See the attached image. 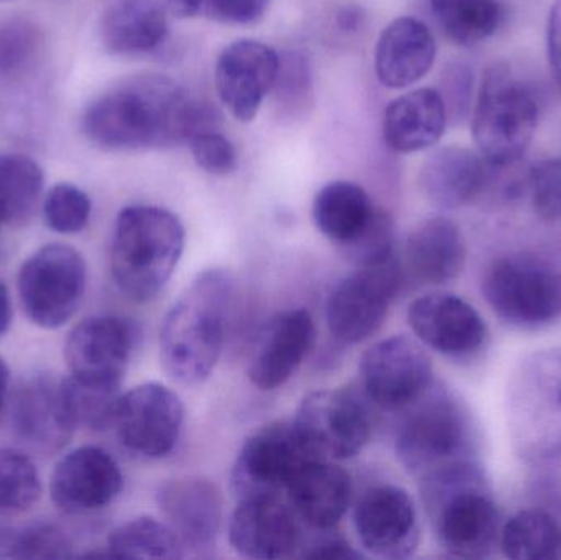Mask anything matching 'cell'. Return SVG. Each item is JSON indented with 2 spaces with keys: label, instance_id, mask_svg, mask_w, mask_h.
Wrapping results in <instances>:
<instances>
[{
  "label": "cell",
  "instance_id": "1",
  "mask_svg": "<svg viewBox=\"0 0 561 560\" xmlns=\"http://www.w3.org/2000/svg\"><path fill=\"white\" fill-rule=\"evenodd\" d=\"M219 112L191 98L183 85L160 72L128 76L85 108L82 130L105 151L176 147L201 132L219 130Z\"/></svg>",
  "mask_w": 561,
  "mask_h": 560
},
{
  "label": "cell",
  "instance_id": "2",
  "mask_svg": "<svg viewBox=\"0 0 561 560\" xmlns=\"http://www.w3.org/2000/svg\"><path fill=\"white\" fill-rule=\"evenodd\" d=\"M232 279L222 270L199 273L176 299L160 334L161 365L181 385L210 377L226 342Z\"/></svg>",
  "mask_w": 561,
  "mask_h": 560
},
{
  "label": "cell",
  "instance_id": "3",
  "mask_svg": "<svg viewBox=\"0 0 561 560\" xmlns=\"http://www.w3.org/2000/svg\"><path fill=\"white\" fill-rule=\"evenodd\" d=\"M186 230L176 214L158 206H128L112 237L111 268L128 299L148 302L160 295L180 263Z\"/></svg>",
  "mask_w": 561,
  "mask_h": 560
},
{
  "label": "cell",
  "instance_id": "4",
  "mask_svg": "<svg viewBox=\"0 0 561 560\" xmlns=\"http://www.w3.org/2000/svg\"><path fill=\"white\" fill-rule=\"evenodd\" d=\"M473 427L460 403L432 385L412 407L396 436L399 462L421 482L473 462Z\"/></svg>",
  "mask_w": 561,
  "mask_h": 560
},
{
  "label": "cell",
  "instance_id": "5",
  "mask_svg": "<svg viewBox=\"0 0 561 560\" xmlns=\"http://www.w3.org/2000/svg\"><path fill=\"white\" fill-rule=\"evenodd\" d=\"M425 508L442 548L461 559L490 556L500 539V513L474 464L422 482Z\"/></svg>",
  "mask_w": 561,
  "mask_h": 560
},
{
  "label": "cell",
  "instance_id": "6",
  "mask_svg": "<svg viewBox=\"0 0 561 560\" xmlns=\"http://www.w3.org/2000/svg\"><path fill=\"white\" fill-rule=\"evenodd\" d=\"M539 104L533 89L506 65L488 69L473 108V137L491 170L513 167L533 144Z\"/></svg>",
  "mask_w": 561,
  "mask_h": 560
},
{
  "label": "cell",
  "instance_id": "7",
  "mask_svg": "<svg viewBox=\"0 0 561 560\" xmlns=\"http://www.w3.org/2000/svg\"><path fill=\"white\" fill-rule=\"evenodd\" d=\"M88 266L84 256L69 245L49 243L23 262L19 272L20 301L33 324L62 328L84 299Z\"/></svg>",
  "mask_w": 561,
  "mask_h": 560
},
{
  "label": "cell",
  "instance_id": "8",
  "mask_svg": "<svg viewBox=\"0 0 561 560\" xmlns=\"http://www.w3.org/2000/svg\"><path fill=\"white\" fill-rule=\"evenodd\" d=\"M369 401L363 391L322 390L307 395L293 426L307 453L317 459L343 460L362 453L373 434Z\"/></svg>",
  "mask_w": 561,
  "mask_h": 560
},
{
  "label": "cell",
  "instance_id": "9",
  "mask_svg": "<svg viewBox=\"0 0 561 560\" xmlns=\"http://www.w3.org/2000/svg\"><path fill=\"white\" fill-rule=\"evenodd\" d=\"M484 296L510 324L539 328L561 315V276L546 260L510 255L488 270Z\"/></svg>",
  "mask_w": 561,
  "mask_h": 560
},
{
  "label": "cell",
  "instance_id": "10",
  "mask_svg": "<svg viewBox=\"0 0 561 560\" xmlns=\"http://www.w3.org/2000/svg\"><path fill=\"white\" fill-rule=\"evenodd\" d=\"M401 286V263L396 255L343 278L327 302L333 338L343 344H358L376 334Z\"/></svg>",
  "mask_w": 561,
  "mask_h": 560
},
{
  "label": "cell",
  "instance_id": "11",
  "mask_svg": "<svg viewBox=\"0 0 561 560\" xmlns=\"http://www.w3.org/2000/svg\"><path fill=\"white\" fill-rule=\"evenodd\" d=\"M359 375L366 400L388 413L408 410L434 385L431 357L404 335L369 347L359 362Z\"/></svg>",
  "mask_w": 561,
  "mask_h": 560
},
{
  "label": "cell",
  "instance_id": "12",
  "mask_svg": "<svg viewBox=\"0 0 561 560\" xmlns=\"http://www.w3.org/2000/svg\"><path fill=\"white\" fill-rule=\"evenodd\" d=\"M313 459L297 437L293 423H272L253 433L232 469L237 500L278 499L304 462ZM317 459V457H316Z\"/></svg>",
  "mask_w": 561,
  "mask_h": 560
},
{
  "label": "cell",
  "instance_id": "13",
  "mask_svg": "<svg viewBox=\"0 0 561 560\" xmlns=\"http://www.w3.org/2000/svg\"><path fill=\"white\" fill-rule=\"evenodd\" d=\"M112 424L125 449L145 459H161L180 441L184 404L163 385H140L121 395Z\"/></svg>",
  "mask_w": 561,
  "mask_h": 560
},
{
  "label": "cell",
  "instance_id": "14",
  "mask_svg": "<svg viewBox=\"0 0 561 560\" xmlns=\"http://www.w3.org/2000/svg\"><path fill=\"white\" fill-rule=\"evenodd\" d=\"M137 342L134 322L118 316H92L79 322L65 345L71 377L121 388Z\"/></svg>",
  "mask_w": 561,
  "mask_h": 560
},
{
  "label": "cell",
  "instance_id": "15",
  "mask_svg": "<svg viewBox=\"0 0 561 560\" xmlns=\"http://www.w3.org/2000/svg\"><path fill=\"white\" fill-rule=\"evenodd\" d=\"M353 523L363 548L382 559L409 558L421 539L417 508L401 487L369 489L356 505Z\"/></svg>",
  "mask_w": 561,
  "mask_h": 560
},
{
  "label": "cell",
  "instance_id": "16",
  "mask_svg": "<svg viewBox=\"0 0 561 560\" xmlns=\"http://www.w3.org/2000/svg\"><path fill=\"white\" fill-rule=\"evenodd\" d=\"M124 489L121 467L101 447L84 446L59 459L49 480L53 503L69 515L99 512Z\"/></svg>",
  "mask_w": 561,
  "mask_h": 560
},
{
  "label": "cell",
  "instance_id": "17",
  "mask_svg": "<svg viewBox=\"0 0 561 560\" xmlns=\"http://www.w3.org/2000/svg\"><path fill=\"white\" fill-rule=\"evenodd\" d=\"M279 69V53L259 39H239L220 53L216 85L220 101L240 122L259 115L272 92Z\"/></svg>",
  "mask_w": 561,
  "mask_h": 560
},
{
  "label": "cell",
  "instance_id": "18",
  "mask_svg": "<svg viewBox=\"0 0 561 560\" xmlns=\"http://www.w3.org/2000/svg\"><path fill=\"white\" fill-rule=\"evenodd\" d=\"M409 324L427 347L451 358L477 354L488 339L480 312L451 293H431L415 299L408 311Z\"/></svg>",
  "mask_w": 561,
  "mask_h": 560
},
{
  "label": "cell",
  "instance_id": "19",
  "mask_svg": "<svg viewBox=\"0 0 561 560\" xmlns=\"http://www.w3.org/2000/svg\"><path fill=\"white\" fill-rule=\"evenodd\" d=\"M157 503L184 549H209L222 525L219 489L204 477L184 476L161 483Z\"/></svg>",
  "mask_w": 561,
  "mask_h": 560
},
{
  "label": "cell",
  "instance_id": "20",
  "mask_svg": "<svg viewBox=\"0 0 561 560\" xmlns=\"http://www.w3.org/2000/svg\"><path fill=\"white\" fill-rule=\"evenodd\" d=\"M316 324L306 309L276 316L256 344L249 377L263 391L278 390L299 370L316 344Z\"/></svg>",
  "mask_w": 561,
  "mask_h": 560
},
{
  "label": "cell",
  "instance_id": "21",
  "mask_svg": "<svg viewBox=\"0 0 561 560\" xmlns=\"http://www.w3.org/2000/svg\"><path fill=\"white\" fill-rule=\"evenodd\" d=\"M230 542L243 558H290L300 548L296 518L278 499L240 500L230 518Z\"/></svg>",
  "mask_w": 561,
  "mask_h": 560
},
{
  "label": "cell",
  "instance_id": "22",
  "mask_svg": "<svg viewBox=\"0 0 561 560\" xmlns=\"http://www.w3.org/2000/svg\"><path fill=\"white\" fill-rule=\"evenodd\" d=\"M435 56L437 42L431 28L414 16H401L382 30L376 43V75L386 88L405 89L431 71Z\"/></svg>",
  "mask_w": 561,
  "mask_h": 560
},
{
  "label": "cell",
  "instance_id": "23",
  "mask_svg": "<svg viewBox=\"0 0 561 560\" xmlns=\"http://www.w3.org/2000/svg\"><path fill=\"white\" fill-rule=\"evenodd\" d=\"M290 505L310 528L327 532L339 525L352 499V480L332 460L309 459L286 489Z\"/></svg>",
  "mask_w": 561,
  "mask_h": 560
},
{
  "label": "cell",
  "instance_id": "24",
  "mask_svg": "<svg viewBox=\"0 0 561 560\" xmlns=\"http://www.w3.org/2000/svg\"><path fill=\"white\" fill-rule=\"evenodd\" d=\"M428 203L458 209L481 196L491 183V168L480 153L465 147H444L425 161L419 176Z\"/></svg>",
  "mask_w": 561,
  "mask_h": 560
},
{
  "label": "cell",
  "instance_id": "25",
  "mask_svg": "<svg viewBox=\"0 0 561 560\" xmlns=\"http://www.w3.org/2000/svg\"><path fill=\"white\" fill-rule=\"evenodd\" d=\"M12 426L20 439L43 453L61 449L76 430L66 414L59 384L45 375L26 380L16 390Z\"/></svg>",
  "mask_w": 561,
  "mask_h": 560
},
{
  "label": "cell",
  "instance_id": "26",
  "mask_svg": "<svg viewBox=\"0 0 561 560\" xmlns=\"http://www.w3.org/2000/svg\"><path fill=\"white\" fill-rule=\"evenodd\" d=\"M447 122V104L440 91L421 88L388 105L382 134L392 151L415 153L434 147L445 134Z\"/></svg>",
  "mask_w": 561,
  "mask_h": 560
},
{
  "label": "cell",
  "instance_id": "27",
  "mask_svg": "<svg viewBox=\"0 0 561 560\" xmlns=\"http://www.w3.org/2000/svg\"><path fill=\"white\" fill-rule=\"evenodd\" d=\"M164 0H111L101 20V38L114 55L138 56L154 52L168 36Z\"/></svg>",
  "mask_w": 561,
  "mask_h": 560
},
{
  "label": "cell",
  "instance_id": "28",
  "mask_svg": "<svg viewBox=\"0 0 561 560\" xmlns=\"http://www.w3.org/2000/svg\"><path fill=\"white\" fill-rule=\"evenodd\" d=\"M409 272L428 285H444L460 276L467 262V243L460 227L448 217L419 224L405 243Z\"/></svg>",
  "mask_w": 561,
  "mask_h": 560
},
{
  "label": "cell",
  "instance_id": "29",
  "mask_svg": "<svg viewBox=\"0 0 561 560\" xmlns=\"http://www.w3.org/2000/svg\"><path fill=\"white\" fill-rule=\"evenodd\" d=\"M376 207L359 184L332 181L317 193L312 217L317 229L340 247L352 242L368 226Z\"/></svg>",
  "mask_w": 561,
  "mask_h": 560
},
{
  "label": "cell",
  "instance_id": "30",
  "mask_svg": "<svg viewBox=\"0 0 561 560\" xmlns=\"http://www.w3.org/2000/svg\"><path fill=\"white\" fill-rule=\"evenodd\" d=\"M45 186L42 167L20 153L0 155V222L25 226L38 206Z\"/></svg>",
  "mask_w": 561,
  "mask_h": 560
},
{
  "label": "cell",
  "instance_id": "31",
  "mask_svg": "<svg viewBox=\"0 0 561 560\" xmlns=\"http://www.w3.org/2000/svg\"><path fill=\"white\" fill-rule=\"evenodd\" d=\"M432 15L455 45L474 46L503 25L501 0H431Z\"/></svg>",
  "mask_w": 561,
  "mask_h": 560
},
{
  "label": "cell",
  "instance_id": "32",
  "mask_svg": "<svg viewBox=\"0 0 561 560\" xmlns=\"http://www.w3.org/2000/svg\"><path fill=\"white\" fill-rule=\"evenodd\" d=\"M500 542L504 556L510 559H553L561 549V529L550 513L523 510L504 525Z\"/></svg>",
  "mask_w": 561,
  "mask_h": 560
},
{
  "label": "cell",
  "instance_id": "33",
  "mask_svg": "<svg viewBox=\"0 0 561 560\" xmlns=\"http://www.w3.org/2000/svg\"><path fill=\"white\" fill-rule=\"evenodd\" d=\"M107 549L117 558L181 559L184 546L173 529L153 518H137L111 533Z\"/></svg>",
  "mask_w": 561,
  "mask_h": 560
},
{
  "label": "cell",
  "instance_id": "34",
  "mask_svg": "<svg viewBox=\"0 0 561 560\" xmlns=\"http://www.w3.org/2000/svg\"><path fill=\"white\" fill-rule=\"evenodd\" d=\"M59 390L72 426L101 431L114 423L121 388L85 384L69 375L59 381Z\"/></svg>",
  "mask_w": 561,
  "mask_h": 560
},
{
  "label": "cell",
  "instance_id": "35",
  "mask_svg": "<svg viewBox=\"0 0 561 560\" xmlns=\"http://www.w3.org/2000/svg\"><path fill=\"white\" fill-rule=\"evenodd\" d=\"M42 495L35 464L15 449H0V515H19L32 508Z\"/></svg>",
  "mask_w": 561,
  "mask_h": 560
},
{
  "label": "cell",
  "instance_id": "36",
  "mask_svg": "<svg viewBox=\"0 0 561 560\" xmlns=\"http://www.w3.org/2000/svg\"><path fill=\"white\" fill-rule=\"evenodd\" d=\"M280 117L296 121L312 105L313 82L309 58L302 52L279 53V69L272 89Z\"/></svg>",
  "mask_w": 561,
  "mask_h": 560
},
{
  "label": "cell",
  "instance_id": "37",
  "mask_svg": "<svg viewBox=\"0 0 561 560\" xmlns=\"http://www.w3.org/2000/svg\"><path fill=\"white\" fill-rule=\"evenodd\" d=\"M2 558L68 559L72 558V542L58 526L36 523L9 533Z\"/></svg>",
  "mask_w": 561,
  "mask_h": 560
},
{
  "label": "cell",
  "instance_id": "38",
  "mask_svg": "<svg viewBox=\"0 0 561 560\" xmlns=\"http://www.w3.org/2000/svg\"><path fill=\"white\" fill-rule=\"evenodd\" d=\"M91 210L92 204L88 194L71 183L55 184L43 203L46 226L65 236L84 230L91 219Z\"/></svg>",
  "mask_w": 561,
  "mask_h": 560
},
{
  "label": "cell",
  "instance_id": "39",
  "mask_svg": "<svg viewBox=\"0 0 561 560\" xmlns=\"http://www.w3.org/2000/svg\"><path fill=\"white\" fill-rule=\"evenodd\" d=\"M342 250L358 268L391 259L394 255V222L388 214L376 209L368 226L352 242L342 245Z\"/></svg>",
  "mask_w": 561,
  "mask_h": 560
},
{
  "label": "cell",
  "instance_id": "40",
  "mask_svg": "<svg viewBox=\"0 0 561 560\" xmlns=\"http://www.w3.org/2000/svg\"><path fill=\"white\" fill-rule=\"evenodd\" d=\"M194 161L214 176H227L239 168V153L232 141L219 130H206L194 135L190 141Z\"/></svg>",
  "mask_w": 561,
  "mask_h": 560
},
{
  "label": "cell",
  "instance_id": "41",
  "mask_svg": "<svg viewBox=\"0 0 561 560\" xmlns=\"http://www.w3.org/2000/svg\"><path fill=\"white\" fill-rule=\"evenodd\" d=\"M530 375L537 377V385L534 381L524 380L526 390L529 393H537V416H549L550 423L561 420V361L553 355V358H546L534 364L529 370ZM561 430V427H560Z\"/></svg>",
  "mask_w": 561,
  "mask_h": 560
},
{
  "label": "cell",
  "instance_id": "42",
  "mask_svg": "<svg viewBox=\"0 0 561 560\" xmlns=\"http://www.w3.org/2000/svg\"><path fill=\"white\" fill-rule=\"evenodd\" d=\"M530 193L540 216L561 220V157L540 161L530 170Z\"/></svg>",
  "mask_w": 561,
  "mask_h": 560
},
{
  "label": "cell",
  "instance_id": "43",
  "mask_svg": "<svg viewBox=\"0 0 561 560\" xmlns=\"http://www.w3.org/2000/svg\"><path fill=\"white\" fill-rule=\"evenodd\" d=\"M38 35L33 26L12 22L0 28V75L22 71L35 56Z\"/></svg>",
  "mask_w": 561,
  "mask_h": 560
},
{
  "label": "cell",
  "instance_id": "44",
  "mask_svg": "<svg viewBox=\"0 0 561 560\" xmlns=\"http://www.w3.org/2000/svg\"><path fill=\"white\" fill-rule=\"evenodd\" d=\"M270 0H204L203 15L227 25H252L268 10Z\"/></svg>",
  "mask_w": 561,
  "mask_h": 560
},
{
  "label": "cell",
  "instance_id": "45",
  "mask_svg": "<svg viewBox=\"0 0 561 560\" xmlns=\"http://www.w3.org/2000/svg\"><path fill=\"white\" fill-rule=\"evenodd\" d=\"M471 76L467 66H451L444 79V92H440L447 104L448 115L463 114L468 108V99H470Z\"/></svg>",
  "mask_w": 561,
  "mask_h": 560
},
{
  "label": "cell",
  "instance_id": "46",
  "mask_svg": "<svg viewBox=\"0 0 561 560\" xmlns=\"http://www.w3.org/2000/svg\"><path fill=\"white\" fill-rule=\"evenodd\" d=\"M302 558L316 560H345L362 558L345 539L339 536L322 538L304 549Z\"/></svg>",
  "mask_w": 561,
  "mask_h": 560
},
{
  "label": "cell",
  "instance_id": "47",
  "mask_svg": "<svg viewBox=\"0 0 561 560\" xmlns=\"http://www.w3.org/2000/svg\"><path fill=\"white\" fill-rule=\"evenodd\" d=\"M547 49L553 79L561 91V0L553 2L547 26Z\"/></svg>",
  "mask_w": 561,
  "mask_h": 560
},
{
  "label": "cell",
  "instance_id": "48",
  "mask_svg": "<svg viewBox=\"0 0 561 560\" xmlns=\"http://www.w3.org/2000/svg\"><path fill=\"white\" fill-rule=\"evenodd\" d=\"M168 10L180 19H191V16L203 13L204 0H164Z\"/></svg>",
  "mask_w": 561,
  "mask_h": 560
},
{
  "label": "cell",
  "instance_id": "49",
  "mask_svg": "<svg viewBox=\"0 0 561 560\" xmlns=\"http://www.w3.org/2000/svg\"><path fill=\"white\" fill-rule=\"evenodd\" d=\"M362 22L363 13L358 7H343L339 15H336V23H339L340 28L345 30V32H355V30L362 26Z\"/></svg>",
  "mask_w": 561,
  "mask_h": 560
},
{
  "label": "cell",
  "instance_id": "50",
  "mask_svg": "<svg viewBox=\"0 0 561 560\" xmlns=\"http://www.w3.org/2000/svg\"><path fill=\"white\" fill-rule=\"evenodd\" d=\"M12 324V301H10L9 289L0 282V338L9 331Z\"/></svg>",
  "mask_w": 561,
  "mask_h": 560
},
{
  "label": "cell",
  "instance_id": "51",
  "mask_svg": "<svg viewBox=\"0 0 561 560\" xmlns=\"http://www.w3.org/2000/svg\"><path fill=\"white\" fill-rule=\"evenodd\" d=\"M10 372L7 367L3 358H0V410H2L3 401L7 398V391H9Z\"/></svg>",
  "mask_w": 561,
  "mask_h": 560
},
{
  "label": "cell",
  "instance_id": "52",
  "mask_svg": "<svg viewBox=\"0 0 561 560\" xmlns=\"http://www.w3.org/2000/svg\"><path fill=\"white\" fill-rule=\"evenodd\" d=\"M9 529L0 526V558L3 556V548H5L7 538H9Z\"/></svg>",
  "mask_w": 561,
  "mask_h": 560
},
{
  "label": "cell",
  "instance_id": "53",
  "mask_svg": "<svg viewBox=\"0 0 561 560\" xmlns=\"http://www.w3.org/2000/svg\"><path fill=\"white\" fill-rule=\"evenodd\" d=\"M2 226H3V224H2V222H0V227H2Z\"/></svg>",
  "mask_w": 561,
  "mask_h": 560
}]
</instances>
